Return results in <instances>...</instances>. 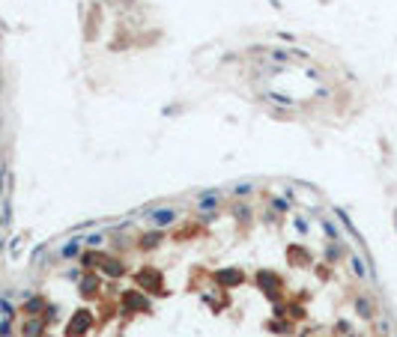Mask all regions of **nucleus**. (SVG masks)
I'll list each match as a JSON object with an SVG mask.
<instances>
[{"instance_id": "1a4fd4ad", "label": "nucleus", "mask_w": 397, "mask_h": 337, "mask_svg": "<svg viewBox=\"0 0 397 337\" xmlns=\"http://www.w3.org/2000/svg\"><path fill=\"white\" fill-rule=\"evenodd\" d=\"M102 272H105L108 278H123L129 269H126V263H123V260H117V257H105V266H102Z\"/></svg>"}, {"instance_id": "423d86ee", "label": "nucleus", "mask_w": 397, "mask_h": 337, "mask_svg": "<svg viewBox=\"0 0 397 337\" xmlns=\"http://www.w3.org/2000/svg\"><path fill=\"white\" fill-rule=\"evenodd\" d=\"M272 60L275 63H293V60H308V54L299 51V48H275L272 51Z\"/></svg>"}, {"instance_id": "b1692460", "label": "nucleus", "mask_w": 397, "mask_h": 337, "mask_svg": "<svg viewBox=\"0 0 397 337\" xmlns=\"http://www.w3.org/2000/svg\"><path fill=\"white\" fill-rule=\"evenodd\" d=\"M0 311H3V317H6V320H9V317H15V308H12V305H9L6 299L0 302Z\"/></svg>"}, {"instance_id": "cd10ccee", "label": "nucleus", "mask_w": 397, "mask_h": 337, "mask_svg": "<svg viewBox=\"0 0 397 337\" xmlns=\"http://www.w3.org/2000/svg\"><path fill=\"white\" fill-rule=\"evenodd\" d=\"M395 218H397V212H395Z\"/></svg>"}, {"instance_id": "0eeeda50", "label": "nucleus", "mask_w": 397, "mask_h": 337, "mask_svg": "<svg viewBox=\"0 0 397 337\" xmlns=\"http://www.w3.org/2000/svg\"><path fill=\"white\" fill-rule=\"evenodd\" d=\"M347 257H350V266H353V275H356V278H362V281L374 278V275H371V266H368V260H365L362 254H347ZM374 281H377V278H374Z\"/></svg>"}, {"instance_id": "a211bd4d", "label": "nucleus", "mask_w": 397, "mask_h": 337, "mask_svg": "<svg viewBox=\"0 0 397 337\" xmlns=\"http://www.w3.org/2000/svg\"><path fill=\"white\" fill-rule=\"evenodd\" d=\"M341 257H347L344 242H329V248H326V260H329V263H338Z\"/></svg>"}, {"instance_id": "393cba45", "label": "nucleus", "mask_w": 397, "mask_h": 337, "mask_svg": "<svg viewBox=\"0 0 397 337\" xmlns=\"http://www.w3.org/2000/svg\"><path fill=\"white\" fill-rule=\"evenodd\" d=\"M236 215H239V221H248V206H236Z\"/></svg>"}, {"instance_id": "aec40b11", "label": "nucleus", "mask_w": 397, "mask_h": 337, "mask_svg": "<svg viewBox=\"0 0 397 337\" xmlns=\"http://www.w3.org/2000/svg\"><path fill=\"white\" fill-rule=\"evenodd\" d=\"M42 329H45V326H42V320H39V317H30V320H27V326H24V337H39V335H42Z\"/></svg>"}, {"instance_id": "4468645a", "label": "nucleus", "mask_w": 397, "mask_h": 337, "mask_svg": "<svg viewBox=\"0 0 397 337\" xmlns=\"http://www.w3.org/2000/svg\"><path fill=\"white\" fill-rule=\"evenodd\" d=\"M126 308H132V311H149V302L140 293H126Z\"/></svg>"}, {"instance_id": "6ab92c4d", "label": "nucleus", "mask_w": 397, "mask_h": 337, "mask_svg": "<svg viewBox=\"0 0 397 337\" xmlns=\"http://www.w3.org/2000/svg\"><path fill=\"white\" fill-rule=\"evenodd\" d=\"M257 281L263 284V290H278V287H281V278H278V275H272V272H260V275H257Z\"/></svg>"}, {"instance_id": "412c9836", "label": "nucleus", "mask_w": 397, "mask_h": 337, "mask_svg": "<svg viewBox=\"0 0 397 337\" xmlns=\"http://www.w3.org/2000/svg\"><path fill=\"white\" fill-rule=\"evenodd\" d=\"M42 308H45V302H42V299H30V302L24 305V314H27V317H39V311H42Z\"/></svg>"}, {"instance_id": "4be33fe9", "label": "nucleus", "mask_w": 397, "mask_h": 337, "mask_svg": "<svg viewBox=\"0 0 397 337\" xmlns=\"http://www.w3.org/2000/svg\"><path fill=\"white\" fill-rule=\"evenodd\" d=\"M102 242H105V239H102V233H90V236L84 239V245H87V248H99Z\"/></svg>"}, {"instance_id": "9b49d317", "label": "nucleus", "mask_w": 397, "mask_h": 337, "mask_svg": "<svg viewBox=\"0 0 397 337\" xmlns=\"http://www.w3.org/2000/svg\"><path fill=\"white\" fill-rule=\"evenodd\" d=\"M218 203H221L218 191H203V194L197 197V206H200L203 212H218Z\"/></svg>"}, {"instance_id": "20e7f679", "label": "nucleus", "mask_w": 397, "mask_h": 337, "mask_svg": "<svg viewBox=\"0 0 397 337\" xmlns=\"http://www.w3.org/2000/svg\"><path fill=\"white\" fill-rule=\"evenodd\" d=\"M335 218H338V221H341V227H344V230H347V233H350V236L362 245V248H365V239H362V233L356 230V224H353V218H350V212H347L344 206H335Z\"/></svg>"}, {"instance_id": "6e6552de", "label": "nucleus", "mask_w": 397, "mask_h": 337, "mask_svg": "<svg viewBox=\"0 0 397 337\" xmlns=\"http://www.w3.org/2000/svg\"><path fill=\"white\" fill-rule=\"evenodd\" d=\"M161 242H164V230H149V233H143V236H140L137 248H140V251H155Z\"/></svg>"}, {"instance_id": "7ed1b4c3", "label": "nucleus", "mask_w": 397, "mask_h": 337, "mask_svg": "<svg viewBox=\"0 0 397 337\" xmlns=\"http://www.w3.org/2000/svg\"><path fill=\"white\" fill-rule=\"evenodd\" d=\"M90 326H93L90 311H78V314H75V320L69 323L66 335H69V337H81V335H87V332H90Z\"/></svg>"}, {"instance_id": "dca6fc26", "label": "nucleus", "mask_w": 397, "mask_h": 337, "mask_svg": "<svg viewBox=\"0 0 397 337\" xmlns=\"http://www.w3.org/2000/svg\"><path fill=\"white\" fill-rule=\"evenodd\" d=\"M320 227H323V233L329 236V242H341V230H338V224H335L332 218H320Z\"/></svg>"}, {"instance_id": "a878e982", "label": "nucleus", "mask_w": 397, "mask_h": 337, "mask_svg": "<svg viewBox=\"0 0 397 337\" xmlns=\"http://www.w3.org/2000/svg\"><path fill=\"white\" fill-rule=\"evenodd\" d=\"M296 230H302V233H308V221H305V218H299V221H296Z\"/></svg>"}, {"instance_id": "39448f33", "label": "nucleus", "mask_w": 397, "mask_h": 337, "mask_svg": "<svg viewBox=\"0 0 397 337\" xmlns=\"http://www.w3.org/2000/svg\"><path fill=\"white\" fill-rule=\"evenodd\" d=\"M215 281L221 287H239L245 281V272L242 269H221V272H215Z\"/></svg>"}, {"instance_id": "f03ea898", "label": "nucleus", "mask_w": 397, "mask_h": 337, "mask_svg": "<svg viewBox=\"0 0 397 337\" xmlns=\"http://www.w3.org/2000/svg\"><path fill=\"white\" fill-rule=\"evenodd\" d=\"M134 284H137L140 290L152 293V296H155V293H164V287H161V275H158L155 269H149V266H146V269H140V272L134 275Z\"/></svg>"}, {"instance_id": "5701e85b", "label": "nucleus", "mask_w": 397, "mask_h": 337, "mask_svg": "<svg viewBox=\"0 0 397 337\" xmlns=\"http://www.w3.org/2000/svg\"><path fill=\"white\" fill-rule=\"evenodd\" d=\"M272 206H275L278 212H287V209H290V200H287V197H272Z\"/></svg>"}, {"instance_id": "bb28decb", "label": "nucleus", "mask_w": 397, "mask_h": 337, "mask_svg": "<svg viewBox=\"0 0 397 337\" xmlns=\"http://www.w3.org/2000/svg\"><path fill=\"white\" fill-rule=\"evenodd\" d=\"M0 337H9V323H0Z\"/></svg>"}, {"instance_id": "f257e3e1", "label": "nucleus", "mask_w": 397, "mask_h": 337, "mask_svg": "<svg viewBox=\"0 0 397 337\" xmlns=\"http://www.w3.org/2000/svg\"><path fill=\"white\" fill-rule=\"evenodd\" d=\"M143 215H146L152 230H167V227H173L179 221V209L176 206H146Z\"/></svg>"}, {"instance_id": "2eb2a0df", "label": "nucleus", "mask_w": 397, "mask_h": 337, "mask_svg": "<svg viewBox=\"0 0 397 337\" xmlns=\"http://www.w3.org/2000/svg\"><path fill=\"white\" fill-rule=\"evenodd\" d=\"M266 99L275 102V105H281V108H287V111H296V108H299V102H293V99L284 96V93H266Z\"/></svg>"}, {"instance_id": "9d476101", "label": "nucleus", "mask_w": 397, "mask_h": 337, "mask_svg": "<svg viewBox=\"0 0 397 337\" xmlns=\"http://www.w3.org/2000/svg\"><path fill=\"white\" fill-rule=\"evenodd\" d=\"M257 191V182L254 179H242V182H233L230 185V197H251Z\"/></svg>"}, {"instance_id": "f8f14e48", "label": "nucleus", "mask_w": 397, "mask_h": 337, "mask_svg": "<svg viewBox=\"0 0 397 337\" xmlns=\"http://www.w3.org/2000/svg\"><path fill=\"white\" fill-rule=\"evenodd\" d=\"M353 305H356V314H359L362 320H374V317H377V308L371 305V299H368V296H356V302H353Z\"/></svg>"}, {"instance_id": "ddd939ff", "label": "nucleus", "mask_w": 397, "mask_h": 337, "mask_svg": "<svg viewBox=\"0 0 397 337\" xmlns=\"http://www.w3.org/2000/svg\"><path fill=\"white\" fill-rule=\"evenodd\" d=\"M81 248H84V239H69V242L60 248V257H63V260H75V257L81 254Z\"/></svg>"}, {"instance_id": "f3484780", "label": "nucleus", "mask_w": 397, "mask_h": 337, "mask_svg": "<svg viewBox=\"0 0 397 337\" xmlns=\"http://www.w3.org/2000/svg\"><path fill=\"white\" fill-rule=\"evenodd\" d=\"M96 293H99V278H96V275L84 278V281H81V296H84V299H93Z\"/></svg>"}]
</instances>
